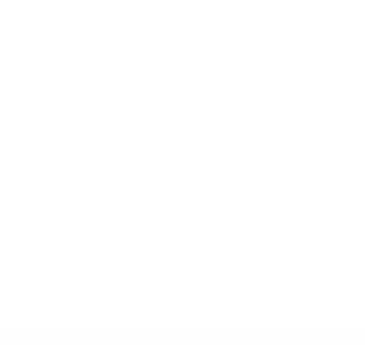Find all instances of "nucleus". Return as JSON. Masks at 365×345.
<instances>
[]
</instances>
